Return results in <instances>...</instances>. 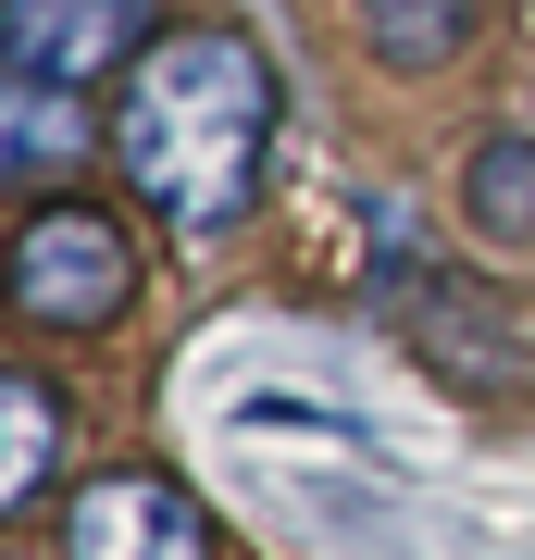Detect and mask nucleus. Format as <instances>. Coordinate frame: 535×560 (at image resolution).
I'll list each match as a JSON object with an SVG mask.
<instances>
[{"instance_id": "8", "label": "nucleus", "mask_w": 535, "mask_h": 560, "mask_svg": "<svg viewBox=\"0 0 535 560\" xmlns=\"http://www.w3.org/2000/svg\"><path fill=\"white\" fill-rule=\"evenodd\" d=\"M50 474H62V399H50L38 374H13V361H0V523L38 511Z\"/></svg>"}, {"instance_id": "9", "label": "nucleus", "mask_w": 535, "mask_h": 560, "mask_svg": "<svg viewBox=\"0 0 535 560\" xmlns=\"http://www.w3.org/2000/svg\"><path fill=\"white\" fill-rule=\"evenodd\" d=\"M461 212H474V237H498V249L535 261V138H474V162H461Z\"/></svg>"}, {"instance_id": "3", "label": "nucleus", "mask_w": 535, "mask_h": 560, "mask_svg": "<svg viewBox=\"0 0 535 560\" xmlns=\"http://www.w3.org/2000/svg\"><path fill=\"white\" fill-rule=\"evenodd\" d=\"M62 560H212V511L150 460H113L62 511Z\"/></svg>"}, {"instance_id": "7", "label": "nucleus", "mask_w": 535, "mask_h": 560, "mask_svg": "<svg viewBox=\"0 0 535 560\" xmlns=\"http://www.w3.org/2000/svg\"><path fill=\"white\" fill-rule=\"evenodd\" d=\"M349 25H361V50L386 75H449L486 38V0H349Z\"/></svg>"}, {"instance_id": "6", "label": "nucleus", "mask_w": 535, "mask_h": 560, "mask_svg": "<svg viewBox=\"0 0 535 560\" xmlns=\"http://www.w3.org/2000/svg\"><path fill=\"white\" fill-rule=\"evenodd\" d=\"M100 150V125L75 88H38V75H13L0 62V175H25V187H75V162Z\"/></svg>"}, {"instance_id": "4", "label": "nucleus", "mask_w": 535, "mask_h": 560, "mask_svg": "<svg viewBox=\"0 0 535 560\" xmlns=\"http://www.w3.org/2000/svg\"><path fill=\"white\" fill-rule=\"evenodd\" d=\"M162 0H0V62L38 88H100L162 38Z\"/></svg>"}, {"instance_id": "2", "label": "nucleus", "mask_w": 535, "mask_h": 560, "mask_svg": "<svg viewBox=\"0 0 535 560\" xmlns=\"http://www.w3.org/2000/svg\"><path fill=\"white\" fill-rule=\"evenodd\" d=\"M0 300L25 324H50V337H100L125 300H138V249H125V224L100 200H38L13 224V249H0Z\"/></svg>"}, {"instance_id": "1", "label": "nucleus", "mask_w": 535, "mask_h": 560, "mask_svg": "<svg viewBox=\"0 0 535 560\" xmlns=\"http://www.w3.org/2000/svg\"><path fill=\"white\" fill-rule=\"evenodd\" d=\"M275 113L287 75L249 25H175L125 62V101H113V162L125 187L150 200L162 237H237L261 212V175H275Z\"/></svg>"}, {"instance_id": "5", "label": "nucleus", "mask_w": 535, "mask_h": 560, "mask_svg": "<svg viewBox=\"0 0 535 560\" xmlns=\"http://www.w3.org/2000/svg\"><path fill=\"white\" fill-rule=\"evenodd\" d=\"M411 349L437 361L449 386H474V399H523L535 386V337L486 300V287L474 300H461V287H411Z\"/></svg>"}]
</instances>
